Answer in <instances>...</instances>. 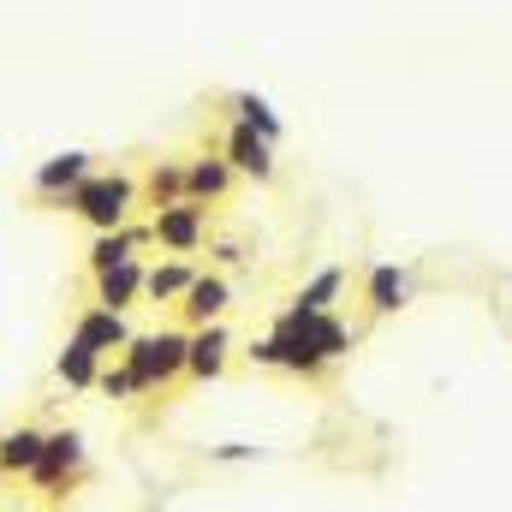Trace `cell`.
<instances>
[{"label": "cell", "instance_id": "1", "mask_svg": "<svg viewBox=\"0 0 512 512\" xmlns=\"http://www.w3.org/2000/svg\"><path fill=\"white\" fill-rule=\"evenodd\" d=\"M120 364L131 370V382L143 387V393H167L173 382H185V364H191V328L131 334V346L120 352Z\"/></svg>", "mask_w": 512, "mask_h": 512}, {"label": "cell", "instance_id": "2", "mask_svg": "<svg viewBox=\"0 0 512 512\" xmlns=\"http://www.w3.org/2000/svg\"><path fill=\"white\" fill-rule=\"evenodd\" d=\"M137 197H143V185L131 179V173H90L78 191H66V215H78L90 233H114V227H126L131 221V209H137Z\"/></svg>", "mask_w": 512, "mask_h": 512}, {"label": "cell", "instance_id": "3", "mask_svg": "<svg viewBox=\"0 0 512 512\" xmlns=\"http://www.w3.org/2000/svg\"><path fill=\"white\" fill-rule=\"evenodd\" d=\"M268 334H292V340H304L328 370H334V364H346V358H352V346H358V328H352L340 310H292V304H286V310L274 316V328H268Z\"/></svg>", "mask_w": 512, "mask_h": 512}, {"label": "cell", "instance_id": "4", "mask_svg": "<svg viewBox=\"0 0 512 512\" xmlns=\"http://www.w3.org/2000/svg\"><path fill=\"white\" fill-rule=\"evenodd\" d=\"M84 465H90V441H84V429H48V447H42V459H36V471L24 477L30 489H42L48 501H66L72 489H78V477H84Z\"/></svg>", "mask_w": 512, "mask_h": 512}, {"label": "cell", "instance_id": "5", "mask_svg": "<svg viewBox=\"0 0 512 512\" xmlns=\"http://www.w3.org/2000/svg\"><path fill=\"white\" fill-rule=\"evenodd\" d=\"M149 245H161V251H173V256L203 251V245H209V209L191 203V197L161 203V209L149 215Z\"/></svg>", "mask_w": 512, "mask_h": 512}, {"label": "cell", "instance_id": "6", "mask_svg": "<svg viewBox=\"0 0 512 512\" xmlns=\"http://www.w3.org/2000/svg\"><path fill=\"white\" fill-rule=\"evenodd\" d=\"M245 358H251L256 370H280V376H292V382H322L328 376V364L304 346V340H292V334H262L245 346Z\"/></svg>", "mask_w": 512, "mask_h": 512}, {"label": "cell", "instance_id": "7", "mask_svg": "<svg viewBox=\"0 0 512 512\" xmlns=\"http://www.w3.org/2000/svg\"><path fill=\"white\" fill-rule=\"evenodd\" d=\"M90 173H96V155H90V149H60V155L36 161V173H30V191H36L42 203H66V191H78Z\"/></svg>", "mask_w": 512, "mask_h": 512}, {"label": "cell", "instance_id": "8", "mask_svg": "<svg viewBox=\"0 0 512 512\" xmlns=\"http://www.w3.org/2000/svg\"><path fill=\"white\" fill-rule=\"evenodd\" d=\"M233 310V280L221 274V268H197V280H191V292L179 298V316H185V328H209V322H221Z\"/></svg>", "mask_w": 512, "mask_h": 512}, {"label": "cell", "instance_id": "9", "mask_svg": "<svg viewBox=\"0 0 512 512\" xmlns=\"http://www.w3.org/2000/svg\"><path fill=\"white\" fill-rule=\"evenodd\" d=\"M227 364H233V334H227V322L191 328V364H185V376H191V382H221Z\"/></svg>", "mask_w": 512, "mask_h": 512}, {"label": "cell", "instance_id": "10", "mask_svg": "<svg viewBox=\"0 0 512 512\" xmlns=\"http://www.w3.org/2000/svg\"><path fill=\"white\" fill-rule=\"evenodd\" d=\"M221 155L233 161V173H245V179H256V185H268V179L280 173V161H274V143H268V137H256V131H245V126H227Z\"/></svg>", "mask_w": 512, "mask_h": 512}, {"label": "cell", "instance_id": "11", "mask_svg": "<svg viewBox=\"0 0 512 512\" xmlns=\"http://www.w3.org/2000/svg\"><path fill=\"white\" fill-rule=\"evenodd\" d=\"M72 334H78V340H84L90 352H102V358H114V352H126V346H131V322L120 316V310H102V304L78 310Z\"/></svg>", "mask_w": 512, "mask_h": 512}, {"label": "cell", "instance_id": "12", "mask_svg": "<svg viewBox=\"0 0 512 512\" xmlns=\"http://www.w3.org/2000/svg\"><path fill=\"white\" fill-rule=\"evenodd\" d=\"M233 191V161L227 155H185V197L191 203H221Z\"/></svg>", "mask_w": 512, "mask_h": 512}, {"label": "cell", "instance_id": "13", "mask_svg": "<svg viewBox=\"0 0 512 512\" xmlns=\"http://www.w3.org/2000/svg\"><path fill=\"white\" fill-rule=\"evenodd\" d=\"M364 304H370V316H399L411 304V274L399 262H376L364 274Z\"/></svg>", "mask_w": 512, "mask_h": 512}, {"label": "cell", "instance_id": "14", "mask_svg": "<svg viewBox=\"0 0 512 512\" xmlns=\"http://www.w3.org/2000/svg\"><path fill=\"white\" fill-rule=\"evenodd\" d=\"M102 352H90L78 334H66V346H60V358H54V382L66 387V393H90V387L102 382Z\"/></svg>", "mask_w": 512, "mask_h": 512}, {"label": "cell", "instance_id": "15", "mask_svg": "<svg viewBox=\"0 0 512 512\" xmlns=\"http://www.w3.org/2000/svg\"><path fill=\"white\" fill-rule=\"evenodd\" d=\"M42 447H48V429H36V423L6 429L0 435V477H30L36 459H42Z\"/></svg>", "mask_w": 512, "mask_h": 512}, {"label": "cell", "instance_id": "16", "mask_svg": "<svg viewBox=\"0 0 512 512\" xmlns=\"http://www.w3.org/2000/svg\"><path fill=\"white\" fill-rule=\"evenodd\" d=\"M227 114H233V126L256 131V137H268V143H280L286 137V120L274 114V102L268 96H256V90H233L227 96Z\"/></svg>", "mask_w": 512, "mask_h": 512}, {"label": "cell", "instance_id": "17", "mask_svg": "<svg viewBox=\"0 0 512 512\" xmlns=\"http://www.w3.org/2000/svg\"><path fill=\"white\" fill-rule=\"evenodd\" d=\"M143 274H149V268H143L137 256H131V262H120V268H108V274H96V304L126 316L131 304L143 298Z\"/></svg>", "mask_w": 512, "mask_h": 512}, {"label": "cell", "instance_id": "18", "mask_svg": "<svg viewBox=\"0 0 512 512\" xmlns=\"http://www.w3.org/2000/svg\"><path fill=\"white\" fill-rule=\"evenodd\" d=\"M137 245H149V227H114V233H96L90 239V280L96 274H108V268H120V262H131V251Z\"/></svg>", "mask_w": 512, "mask_h": 512}, {"label": "cell", "instance_id": "19", "mask_svg": "<svg viewBox=\"0 0 512 512\" xmlns=\"http://www.w3.org/2000/svg\"><path fill=\"white\" fill-rule=\"evenodd\" d=\"M346 280H352V274H346L340 262L316 268V274H310V280H304V286L292 292V310H334V304L346 298Z\"/></svg>", "mask_w": 512, "mask_h": 512}, {"label": "cell", "instance_id": "20", "mask_svg": "<svg viewBox=\"0 0 512 512\" xmlns=\"http://www.w3.org/2000/svg\"><path fill=\"white\" fill-rule=\"evenodd\" d=\"M191 280H197L191 262H155V268L143 274V298H149V304H179V298L191 292Z\"/></svg>", "mask_w": 512, "mask_h": 512}, {"label": "cell", "instance_id": "21", "mask_svg": "<svg viewBox=\"0 0 512 512\" xmlns=\"http://www.w3.org/2000/svg\"><path fill=\"white\" fill-rule=\"evenodd\" d=\"M143 197H149V209L179 203V197H185V161H155L149 179H143Z\"/></svg>", "mask_w": 512, "mask_h": 512}, {"label": "cell", "instance_id": "22", "mask_svg": "<svg viewBox=\"0 0 512 512\" xmlns=\"http://www.w3.org/2000/svg\"><path fill=\"white\" fill-rule=\"evenodd\" d=\"M96 393H102V399H114V405H131V399H137L143 387L131 382L126 364H102V382H96Z\"/></svg>", "mask_w": 512, "mask_h": 512}, {"label": "cell", "instance_id": "23", "mask_svg": "<svg viewBox=\"0 0 512 512\" xmlns=\"http://www.w3.org/2000/svg\"><path fill=\"white\" fill-rule=\"evenodd\" d=\"M262 459V447L251 441H227V447H209V465H256Z\"/></svg>", "mask_w": 512, "mask_h": 512}, {"label": "cell", "instance_id": "24", "mask_svg": "<svg viewBox=\"0 0 512 512\" xmlns=\"http://www.w3.org/2000/svg\"><path fill=\"white\" fill-rule=\"evenodd\" d=\"M215 262H221V268H233V262H245V245H233V239H227V245H215Z\"/></svg>", "mask_w": 512, "mask_h": 512}, {"label": "cell", "instance_id": "25", "mask_svg": "<svg viewBox=\"0 0 512 512\" xmlns=\"http://www.w3.org/2000/svg\"><path fill=\"white\" fill-rule=\"evenodd\" d=\"M0 435H6V429H0Z\"/></svg>", "mask_w": 512, "mask_h": 512}]
</instances>
